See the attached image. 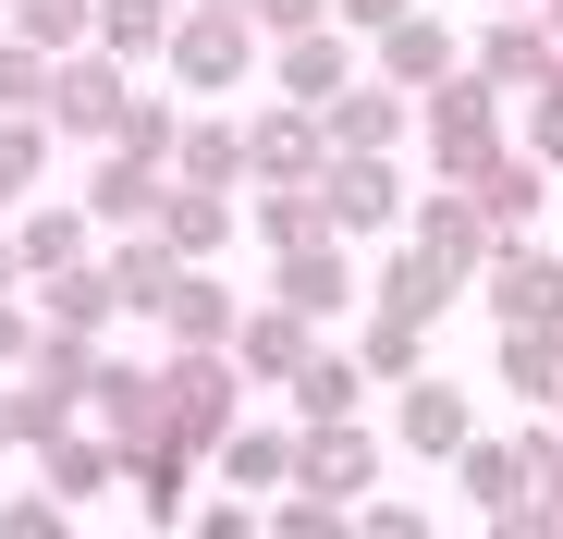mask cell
<instances>
[{
  "label": "cell",
  "instance_id": "6da1fadb",
  "mask_svg": "<svg viewBox=\"0 0 563 539\" xmlns=\"http://www.w3.org/2000/svg\"><path fill=\"white\" fill-rule=\"evenodd\" d=\"M159 405H172V454L221 466V441L245 429V369L233 355H159Z\"/></svg>",
  "mask_w": 563,
  "mask_h": 539
},
{
  "label": "cell",
  "instance_id": "7a4b0ae2",
  "mask_svg": "<svg viewBox=\"0 0 563 539\" xmlns=\"http://www.w3.org/2000/svg\"><path fill=\"white\" fill-rule=\"evenodd\" d=\"M417 135H429V185H453V197H465V185H478V172L515 147V135H503V99H490L478 74L429 86V99H417Z\"/></svg>",
  "mask_w": 563,
  "mask_h": 539
},
{
  "label": "cell",
  "instance_id": "3957f363",
  "mask_svg": "<svg viewBox=\"0 0 563 539\" xmlns=\"http://www.w3.org/2000/svg\"><path fill=\"white\" fill-rule=\"evenodd\" d=\"M257 50H269V37H257L245 13H184V25H172V86H184V111H221L233 86L257 74Z\"/></svg>",
  "mask_w": 563,
  "mask_h": 539
},
{
  "label": "cell",
  "instance_id": "277c9868",
  "mask_svg": "<svg viewBox=\"0 0 563 539\" xmlns=\"http://www.w3.org/2000/svg\"><path fill=\"white\" fill-rule=\"evenodd\" d=\"M319 172H331V135H319V111H245V185L257 197H307L319 185Z\"/></svg>",
  "mask_w": 563,
  "mask_h": 539
},
{
  "label": "cell",
  "instance_id": "5b68a950",
  "mask_svg": "<svg viewBox=\"0 0 563 539\" xmlns=\"http://www.w3.org/2000/svg\"><path fill=\"white\" fill-rule=\"evenodd\" d=\"M123 111H135V74H123V62H99V50L49 62V135H86V147H111V135H123Z\"/></svg>",
  "mask_w": 563,
  "mask_h": 539
},
{
  "label": "cell",
  "instance_id": "8992f818",
  "mask_svg": "<svg viewBox=\"0 0 563 539\" xmlns=\"http://www.w3.org/2000/svg\"><path fill=\"white\" fill-rule=\"evenodd\" d=\"M295 491L307 503H343V515H367V491H380V429H295Z\"/></svg>",
  "mask_w": 563,
  "mask_h": 539
},
{
  "label": "cell",
  "instance_id": "52a82bcc",
  "mask_svg": "<svg viewBox=\"0 0 563 539\" xmlns=\"http://www.w3.org/2000/svg\"><path fill=\"white\" fill-rule=\"evenodd\" d=\"M405 245L429 257V270H453V283H490V221H478V197H453V185H429L417 209H405Z\"/></svg>",
  "mask_w": 563,
  "mask_h": 539
},
{
  "label": "cell",
  "instance_id": "ba28073f",
  "mask_svg": "<svg viewBox=\"0 0 563 539\" xmlns=\"http://www.w3.org/2000/svg\"><path fill=\"white\" fill-rule=\"evenodd\" d=\"M86 405H99V441H111L123 466H135V454H172V405H159V369H135V355H111Z\"/></svg>",
  "mask_w": 563,
  "mask_h": 539
},
{
  "label": "cell",
  "instance_id": "9c48e42d",
  "mask_svg": "<svg viewBox=\"0 0 563 539\" xmlns=\"http://www.w3.org/2000/svg\"><path fill=\"white\" fill-rule=\"evenodd\" d=\"M465 74H478L490 99H539V86L563 74V50H551V25H539V13H490V37L465 50Z\"/></svg>",
  "mask_w": 563,
  "mask_h": 539
},
{
  "label": "cell",
  "instance_id": "30bf717a",
  "mask_svg": "<svg viewBox=\"0 0 563 539\" xmlns=\"http://www.w3.org/2000/svg\"><path fill=\"white\" fill-rule=\"evenodd\" d=\"M159 209H172V172H159V160L99 147V172H86V221H99V233L123 245V233H159Z\"/></svg>",
  "mask_w": 563,
  "mask_h": 539
},
{
  "label": "cell",
  "instance_id": "8fae6325",
  "mask_svg": "<svg viewBox=\"0 0 563 539\" xmlns=\"http://www.w3.org/2000/svg\"><path fill=\"white\" fill-rule=\"evenodd\" d=\"M269 86H282V111H331V99H355V37L343 25H319V37H295V50H269Z\"/></svg>",
  "mask_w": 563,
  "mask_h": 539
},
{
  "label": "cell",
  "instance_id": "7c38bea8",
  "mask_svg": "<svg viewBox=\"0 0 563 539\" xmlns=\"http://www.w3.org/2000/svg\"><path fill=\"white\" fill-rule=\"evenodd\" d=\"M13 257H25V283H62V270H99V221H86V197H37L13 221Z\"/></svg>",
  "mask_w": 563,
  "mask_h": 539
},
{
  "label": "cell",
  "instance_id": "4fadbf2b",
  "mask_svg": "<svg viewBox=\"0 0 563 539\" xmlns=\"http://www.w3.org/2000/svg\"><path fill=\"white\" fill-rule=\"evenodd\" d=\"M319 209H331V245L343 233H393L405 221V172L393 160H331L319 172Z\"/></svg>",
  "mask_w": 563,
  "mask_h": 539
},
{
  "label": "cell",
  "instance_id": "5bb4252c",
  "mask_svg": "<svg viewBox=\"0 0 563 539\" xmlns=\"http://www.w3.org/2000/svg\"><path fill=\"white\" fill-rule=\"evenodd\" d=\"M319 135H331V160H393V147L417 135V99H393V86L367 74L355 99H331V111H319Z\"/></svg>",
  "mask_w": 563,
  "mask_h": 539
},
{
  "label": "cell",
  "instance_id": "9a60e30c",
  "mask_svg": "<svg viewBox=\"0 0 563 539\" xmlns=\"http://www.w3.org/2000/svg\"><path fill=\"white\" fill-rule=\"evenodd\" d=\"M393 441H405L417 466H465L478 417H465V393H453V381H417V393H393Z\"/></svg>",
  "mask_w": 563,
  "mask_h": 539
},
{
  "label": "cell",
  "instance_id": "2e32d148",
  "mask_svg": "<svg viewBox=\"0 0 563 539\" xmlns=\"http://www.w3.org/2000/svg\"><path fill=\"white\" fill-rule=\"evenodd\" d=\"M307 355H319V331H307L295 307H269V295L245 307V331H233V369H245V381H269V393H295V381H307Z\"/></svg>",
  "mask_w": 563,
  "mask_h": 539
},
{
  "label": "cell",
  "instance_id": "e0dca14e",
  "mask_svg": "<svg viewBox=\"0 0 563 539\" xmlns=\"http://www.w3.org/2000/svg\"><path fill=\"white\" fill-rule=\"evenodd\" d=\"M355 295H367V283H355V257H343V245H307V257H269V307H295L307 331H319V319H343Z\"/></svg>",
  "mask_w": 563,
  "mask_h": 539
},
{
  "label": "cell",
  "instance_id": "ac0fdd59",
  "mask_svg": "<svg viewBox=\"0 0 563 539\" xmlns=\"http://www.w3.org/2000/svg\"><path fill=\"white\" fill-rule=\"evenodd\" d=\"M159 331H172V355H233L245 307H233V283H221V270H184V283H172V307H159Z\"/></svg>",
  "mask_w": 563,
  "mask_h": 539
},
{
  "label": "cell",
  "instance_id": "d6986e66",
  "mask_svg": "<svg viewBox=\"0 0 563 539\" xmlns=\"http://www.w3.org/2000/svg\"><path fill=\"white\" fill-rule=\"evenodd\" d=\"M465 197H478V221H490V245H527V221L551 209V172L527 160V147H503L490 172H478V185H465Z\"/></svg>",
  "mask_w": 563,
  "mask_h": 539
},
{
  "label": "cell",
  "instance_id": "ffe728a7",
  "mask_svg": "<svg viewBox=\"0 0 563 539\" xmlns=\"http://www.w3.org/2000/svg\"><path fill=\"white\" fill-rule=\"evenodd\" d=\"M478 295H490V319H503V331H539V319L563 307V257H539V245H503Z\"/></svg>",
  "mask_w": 563,
  "mask_h": 539
},
{
  "label": "cell",
  "instance_id": "44dd1931",
  "mask_svg": "<svg viewBox=\"0 0 563 539\" xmlns=\"http://www.w3.org/2000/svg\"><path fill=\"white\" fill-rule=\"evenodd\" d=\"M453 74H465V50H453L441 13H417V25L380 37V86H393V99H429V86H453Z\"/></svg>",
  "mask_w": 563,
  "mask_h": 539
},
{
  "label": "cell",
  "instance_id": "7402d4cb",
  "mask_svg": "<svg viewBox=\"0 0 563 539\" xmlns=\"http://www.w3.org/2000/svg\"><path fill=\"white\" fill-rule=\"evenodd\" d=\"M172 185L233 197V185H245V123H233V111H197V123H184V147H172Z\"/></svg>",
  "mask_w": 563,
  "mask_h": 539
},
{
  "label": "cell",
  "instance_id": "603a6c76",
  "mask_svg": "<svg viewBox=\"0 0 563 539\" xmlns=\"http://www.w3.org/2000/svg\"><path fill=\"white\" fill-rule=\"evenodd\" d=\"M453 295H465V283H453V270H429L417 245H393V257H380V283H367V307H380V319H405V331H429Z\"/></svg>",
  "mask_w": 563,
  "mask_h": 539
},
{
  "label": "cell",
  "instance_id": "cb8c5ba5",
  "mask_svg": "<svg viewBox=\"0 0 563 539\" xmlns=\"http://www.w3.org/2000/svg\"><path fill=\"white\" fill-rule=\"evenodd\" d=\"M99 283H111L135 319H159V307H172V283H184V257H172L159 233H123V245H99Z\"/></svg>",
  "mask_w": 563,
  "mask_h": 539
},
{
  "label": "cell",
  "instance_id": "d4e9b609",
  "mask_svg": "<svg viewBox=\"0 0 563 539\" xmlns=\"http://www.w3.org/2000/svg\"><path fill=\"white\" fill-rule=\"evenodd\" d=\"M37 491L74 515V503H99V491H123V454H111V441L99 429H74V441H49V454H37Z\"/></svg>",
  "mask_w": 563,
  "mask_h": 539
},
{
  "label": "cell",
  "instance_id": "484cf974",
  "mask_svg": "<svg viewBox=\"0 0 563 539\" xmlns=\"http://www.w3.org/2000/svg\"><path fill=\"white\" fill-rule=\"evenodd\" d=\"M172 25H184V0H99V62H172Z\"/></svg>",
  "mask_w": 563,
  "mask_h": 539
},
{
  "label": "cell",
  "instance_id": "4316f807",
  "mask_svg": "<svg viewBox=\"0 0 563 539\" xmlns=\"http://www.w3.org/2000/svg\"><path fill=\"white\" fill-rule=\"evenodd\" d=\"M355 405H367V369H355L343 343H319L307 381H295V429H355Z\"/></svg>",
  "mask_w": 563,
  "mask_h": 539
},
{
  "label": "cell",
  "instance_id": "83f0119b",
  "mask_svg": "<svg viewBox=\"0 0 563 539\" xmlns=\"http://www.w3.org/2000/svg\"><path fill=\"white\" fill-rule=\"evenodd\" d=\"M0 37H25L37 62H74V50H99V0H13Z\"/></svg>",
  "mask_w": 563,
  "mask_h": 539
},
{
  "label": "cell",
  "instance_id": "f1b7e54d",
  "mask_svg": "<svg viewBox=\"0 0 563 539\" xmlns=\"http://www.w3.org/2000/svg\"><path fill=\"white\" fill-rule=\"evenodd\" d=\"M221 491H233V503H245V491H295V429L245 417V429L221 441Z\"/></svg>",
  "mask_w": 563,
  "mask_h": 539
},
{
  "label": "cell",
  "instance_id": "f546056e",
  "mask_svg": "<svg viewBox=\"0 0 563 539\" xmlns=\"http://www.w3.org/2000/svg\"><path fill=\"white\" fill-rule=\"evenodd\" d=\"M25 307H37V331H74V343H99V331L123 319V295L99 283V270H62V283H37Z\"/></svg>",
  "mask_w": 563,
  "mask_h": 539
},
{
  "label": "cell",
  "instance_id": "4dcf8cb0",
  "mask_svg": "<svg viewBox=\"0 0 563 539\" xmlns=\"http://www.w3.org/2000/svg\"><path fill=\"white\" fill-rule=\"evenodd\" d=\"M490 381H503V393H515L527 417H551V405H563V343H551V331H503Z\"/></svg>",
  "mask_w": 563,
  "mask_h": 539
},
{
  "label": "cell",
  "instance_id": "1f68e13d",
  "mask_svg": "<svg viewBox=\"0 0 563 539\" xmlns=\"http://www.w3.org/2000/svg\"><path fill=\"white\" fill-rule=\"evenodd\" d=\"M355 369L380 381V393H417V381H429V331H405V319L367 307V319H355Z\"/></svg>",
  "mask_w": 563,
  "mask_h": 539
},
{
  "label": "cell",
  "instance_id": "d6a6232c",
  "mask_svg": "<svg viewBox=\"0 0 563 539\" xmlns=\"http://www.w3.org/2000/svg\"><path fill=\"white\" fill-rule=\"evenodd\" d=\"M159 245H172L184 270H209V257L233 245V197H197V185H172V209H159Z\"/></svg>",
  "mask_w": 563,
  "mask_h": 539
},
{
  "label": "cell",
  "instance_id": "836d02e7",
  "mask_svg": "<svg viewBox=\"0 0 563 539\" xmlns=\"http://www.w3.org/2000/svg\"><path fill=\"white\" fill-rule=\"evenodd\" d=\"M123 491H135V515H147V527H197V466H184V454H135V466H123Z\"/></svg>",
  "mask_w": 563,
  "mask_h": 539
},
{
  "label": "cell",
  "instance_id": "e575fe53",
  "mask_svg": "<svg viewBox=\"0 0 563 539\" xmlns=\"http://www.w3.org/2000/svg\"><path fill=\"white\" fill-rule=\"evenodd\" d=\"M453 479H465V503H478V515H503V503H527V454H515V441H490V429L465 441V466H453Z\"/></svg>",
  "mask_w": 563,
  "mask_h": 539
},
{
  "label": "cell",
  "instance_id": "d590c367",
  "mask_svg": "<svg viewBox=\"0 0 563 539\" xmlns=\"http://www.w3.org/2000/svg\"><path fill=\"white\" fill-rule=\"evenodd\" d=\"M245 221H257V245H269V257H307V245H331V209H319V185H307V197H257Z\"/></svg>",
  "mask_w": 563,
  "mask_h": 539
},
{
  "label": "cell",
  "instance_id": "8d00e7d4",
  "mask_svg": "<svg viewBox=\"0 0 563 539\" xmlns=\"http://www.w3.org/2000/svg\"><path fill=\"white\" fill-rule=\"evenodd\" d=\"M99 369H111V355L74 343V331H37V355H25V381H37V393H74V405L99 393Z\"/></svg>",
  "mask_w": 563,
  "mask_h": 539
},
{
  "label": "cell",
  "instance_id": "74e56055",
  "mask_svg": "<svg viewBox=\"0 0 563 539\" xmlns=\"http://www.w3.org/2000/svg\"><path fill=\"white\" fill-rule=\"evenodd\" d=\"M184 123H197V111H184V99H135L111 147H123V160H159V172H172V147H184Z\"/></svg>",
  "mask_w": 563,
  "mask_h": 539
},
{
  "label": "cell",
  "instance_id": "f35d334b",
  "mask_svg": "<svg viewBox=\"0 0 563 539\" xmlns=\"http://www.w3.org/2000/svg\"><path fill=\"white\" fill-rule=\"evenodd\" d=\"M0 123H49V62L25 37H0Z\"/></svg>",
  "mask_w": 563,
  "mask_h": 539
},
{
  "label": "cell",
  "instance_id": "ab89813d",
  "mask_svg": "<svg viewBox=\"0 0 563 539\" xmlns=\"http://www.w3.org/2000/svg\"><path fill=\"white\" fill-rule=\"evenodd\" d=\"M49 147H62L49 123H0V197H25V209H37V172H49Z\"/></svg>",
  "mask_w": 563,
  "mask_h": 539
},
{
  "label": "cell",
  "instance_id": "60d3db41",
  "mask_svg": "<svg viewBox=\"0 0 563 539\" xmlns=\"http://www.w3.org/2000/svg\"><path fill=\"white\" fill-rule=\"evenodd\" d=\"M0 393H13V441H37V454L74 441V393H37V381H0Z\"/></svg>",
  "mask_w": 563,
  "mask_h": 539
},
{
  "label": "cell",
  "instance_id": "b9f144b4",
  "mask_svg": "<svg viewBox=\"0 0 563 539\" xmlns=\"http://www.w3.org/2000/svg\"><path fill=\"white\" fill-rule=\"evenodd\" d=\"M515 454H527V503H551V515H563V429H551V417H527V429H515Z\"/></svg>",
  "mask_w": 563,
  "mask_h": 539
},
{
  "label": "cell",
  "instance_id": "7bdbcfd3",
  "mask_svg": "<svg viewBox=\"0 0 563 539\" xmlns=\"http://www.w3.org/2000/svg\"><path fill=\"white\" fill-rule=\"evenodd\" d=\"M269 539H355V515H343V503H307V491H282V503H269Z\"/></svg>",
  "mask_w": 563,
  "mask_h": 539
},
{
  "label": "cell",
  "instance_id": "ee69618b",
  "mask_svg": "<svg viewBox=\"0 0 563 539\" xmlns=\"http://www.w3.org/2000/svg\"><path fill=\"white\" fill-rule=\"evenodd\" d=\"M527 160H539L551 185H563V74H551L539 99H527Z\"/></svg>",
  "mask_w": 563,
  "mask_h": 539
},
{
  "label": "cell",
  "instance_id": "f6af8a7d",
  "mask_svg": "<svg viewBox=\"0 0 563 539\" xmlns=\"http://www.w3.org/2000/svg\"><path fill=\"white\" fill-rule=\"evenodd\" d=\"M245 25H257L269 50H295V37H319V25H331V0H257Z\"/></svg>",
  "mask_w": 563,
  "mask_h": 539
},
{
  "label": "cell",
  "instance_id": "bcb514c9",
  "mask_svg": "<svg viewBox=\"0 0 563 539\" xmlns=\"http://www.w3.org/2000/svg\"><path fill=\"white\" fill-rule=\"evenodd\" d=\"M0 539H74V515L49 491H13V503H0Z\"/></svg>",
  "mask_w": 563,
  "mask_h": 539
},
{
  "label": "cell",
  "instance_id": "7dc6e473",
  "mask_svg": "<svg viewBox=\"0 0 563 539\" xmlns=\"http://www.w3.org/2000/svg\"><path fill=\"white\" fill-rule=\"evenodd\" d=\"M331 25H343V37H367V50H380L393 25H417V0H331Z\"/></svg>",
  "mask_w": 563,
  "mask_h": 539
},
{
  "label": "cell",
  "instance_id": "c3c4849f",
  "mask_svg": "<svg viewBox=\"0 0 563 539\" xmlns=\"http://www.w3.org/2000/svg\"><path fill=\"white\" fill-rule=\"evenodd\" d=\"M184 539H269V515H257V503H233V491H221V503H197V527H184Z\"/></svg>",
  "mask_w": 563,
  "mask_h": 539
},
{
  "label": "cell",
  "instance_id": "681fc988",
  "mask_svg": "<svg viewBox=\"0 0 563 539\" xmlns=\"http://www.w3.org/2000/svg\"><path fill=\"white\" fill-rule=\"evenodd\" d=\"M25 355H37V307L0 295V381H25Z\"/></svg>",
  "mask_w": 563,
  "mask_h": 539
},
{
  "label": "cell",
  "instance_id": "f907efd6",
  "mask_svg": "<svg viewBox=\"0 0 563 539\" xmlns=\"http://www.w3.org/2000/svg\"><path fill=\"white\" fill-rule=\"evenodd\" d=\"M355 539H429V503H405V491H393V503H367Z\"/></svg>",
  "mask_w": 563,
  "mask_h": 539
},
{
  "label": "cell",
  "instance_id": "816d5d0a",
  "mask_svg": "<svg viewBox=\"0 0 563 539\" xmlns=\"http://www.w3.org/2000/svg\"><path fill=\"white\" fill-rule=\"evenodd\" d=\"M490 539H563V515H551V503H503V515H490Z\"/></svg>",
  "mask_w": 563,
  "mask_h": 539
},
{
  "label": "cell",
  "instance_id": "f5cc1de1",
  "mask_svg": "<svg viewBox=\"0 0 563 539\" xmlns=\"http://www.w3.org/2000/svg\"><path fill=\"white\" fill-rule=\"evenodd\" d=\"M13 283H25V257H13V233H0V295H13Z\"/></svg>",
  "mask_w": 563,
  "mask_h": 539
},
{
  "label": "cell",
  "instance_id": "db71d44e",
  "mask_svg": "<svg viewBox=\"0 0 563 539\" xmlns=\"http://www.w3.org/2000/svg\"><path fill=\"white\" fill-rule=\"evenodd\" d=\"M184 13H257V0H184Z\"/></svg>",
  "mask_w": 563,
  "mask_h": 539
},
{
  "label": "cell",
  "instance_id": "11a10c76",
  "mask_svg": "<svg viewBox=\"0 0 563 539\" xmlns=\"http://www.w3.org/2000/svg\"><path fill=\"white\" fill-rule=\"evenodd\" d=\"M0 441H13V393H0Z\"/></svg>",
  "mask_w": 563,
  "mask_h": 539
},
{
  "label": "cell",
  "instance_id": "9f6ffc18",
  "mask_svg": "<svg viewBox=\"0 0 563 539\" xmlns=\"http://www.w3.org/2000/svg\"><path fill=\"white\" fill-rule=\"evenodd\" d=\"M539 331H551V343H563V307H551V319H539Z\"/></svg>",
  "mask_w": 563,
  "mask_h": 539
},
{
  "label": "cell",
  "instance_id": "6f0895ef",
  "mask_svg": "<svg viewBox=\"0 0 563 539\" xmlns=\"http://www.w3.org/2000/svg\"><path fill=\"white\" fill-rule=\"evenodd\" d=\"M490 13H527V0H490Z\"/></svg>",
  "mask_w": 563,
  "mask_h": 539
},
{
  "label": "cell",
  "instance_id": "680465c9",
  "mask_svg": "<svg viewBox=\"0 0 563 539\" xmlns=\"http://www.w3.org/2000/svg\"><path fill=\"white\" fill-rule=\"evenodd\" d=\"M551 429H563V405H551Z\"/></svg>",
  "mask_w": 563,
  "mask_h": 539
},
{
  "label": "cell",
  "instance_id": "91938a15",
  "mask_svg": "<svg viewBox=\"0 0 563 539\" xmlns=\"http://www.w3.org/2000/svg\"><path fill=\"white\" fill-rule=\"evenodd\" d=\"M0 13H13V0H0Z\"/></svg>",
  "mask_w": 563,
  "mask_h": 539
},
{
  "label": "cell",
  "instance_id": "94428289",
  "mask_svg": "<svg viewBox=\"0 0 563 539\" xmlns=\"http://www.w3.org/2000/svg\"><path fill=\"white\" fill-rule=\"evenodd\" d=\"M0 503H13V491H0Z\"/></svg>",
  "mask_w": 563,
  "mask_h": 539
}]
</instances>
